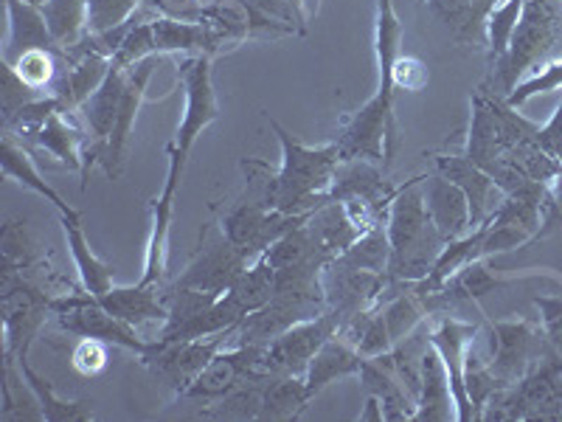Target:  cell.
<instances>
[{
    "label": "cell",
    "instance_id": "24",
    "mask_svg": "<svg viewBox=\"0 0 562 422\" xmlns=\"http://www.w3.org/2000/svg\"><path fill=\"white\" fill-rule=\"evenodd\" d=\"M65 234V245H68V254L77 265L79 281L90 296H104L113 288L115 268L110 263H104L102 256H97V251L90 248L88 237L82 231V214L79 218H59Z\"/></svg>",
    "mask_w": 562,
    "mask_h": 422
},
{
    "label": "cell",
    "instance_id": "20",
    "mask_svg": "<svg viewBox=\"0 0 562 422\" xmlns=\"http://www.w3.org/2000/svg\"><path fill=\"white\" fill-rule=\"evenodd\" d=\"M456 420V400L450 391L448 369L441 364L434 344L425 349L419 360V395L411 422H448Z\"/></svg>",
    "mask_w": 562,
    "mask_h": 422
},
{
    "label": "cell",
    "instance_id": "7",
    "mask_svg": "<svg viewBox=\"0 0 562 422\" xmlns=\"http://www.w3.org/2000/svg\"><path fill=\"white\" fill-rule=\"evenodd\" d=\"M160 57H149L144 63L127 68V88H124L122 108H119V115H115L113 133H110L108 141L97 144V141H88L85 147V169H82V192L88 186L90 169L102 167L108 178H119L124 169V155H127V144L133 138L135 119L140 113V104L147 99L149 79H153L155 68H158Z\"/></svg>",
    "mask_w": 562,
    "mask_h": 422
},
{
    "label": "cell",
    "instance_id": "14",
    "mask_svg": "<svg viewBox=\"0 0 562 422\" xmlns=\"http://www.w3.org/2000/svg\"><path fill=\"white\" fill-rule=\"evenodd\" d=\"M169 155V169L164 189L155 195L153 200V220H149V237L147 251H144V274H140V285L147 288H164L169 279V229H172V214H175V195H178L180 178H183L186 164L167 149Z\"/></svg>",
    "mask_w": 562,
    "mask_h": 422
},
{
    "label": "cell",
    "instance_id": "8",
    "mask_svg": "<svg viewBox=\"0 0 562 422\" xmlns=\"http://www.w3.org/2000/svg\"><path fill=\"white\" fill-rule=\"evenodd\" d=\"M211 59L214 57L209 54H186L178 65L186 104L178 133L167 149H172L183 164L192 155L194 141L203 135V130L220 119V102L214 93V82H211Z\"/></svg>",
    "mask_w": 562,
    "mask_h": 422
},
{
    "label": "cell",
    "instance_id": "34",
    "mask_svg": "<svg viewBox=\"0 0 562 422\" xmlns=\"http://www.w3.org/2000/svg\"><path fill=\"white\" fill-rule=\"evenodd\" d=\"M265 380H248V384L237 386L231 395L214 400L203 411V417H214V420H259Z\"/></svg>",
    "mask_w": 562,
    "mask_h": 422
},
{
    "label": "cell",
    "instance_id": "17",
    "mask_svg": "<svg viewBox=\"0 0 562 422\" xmlns=\"http://www.w3.org/2000/svg\"><path fill=\"white\" fill-rule=\"evenodd\" d=\"M434 164H436V173L445 175L448 180H453L461 192L467 195V203H470V218H473V229L475 225L484 223L492 211H495V206H498L495 200L504 198V192H501L498 186H495V180H492L490 175L479 167V164H473V160L467 158L464 153L461 155H436Z\"/></svg>",
    "mask_w": 562,
    "mask_h": 422
},
{
    "label": "cell",
    "instance_id": "26",
    "mask_svg": "<svg viewBox=\"0 0 562 422\" xmlns=\"http://www.w3.org/2000/svg\"><path fill=\"white\" fill-rule=\"evenodd\" d=\"M124 88H127V70L113 68V65H110V74L102 82V88H99L97 93H93V97L79 108L85 127H88L90 133V141L102 144V141L110 138L115 115H119V108H122Z\"/></svg>",
    "mask_w": 562,
    "mask_h": 422
},
{
    "label": "cell",
    "instance_id": "29",
    "mask_svg": "<svg viewBox=\"0 0 562 422\" xmlns=\"http://www.w3.org/2000/svg\"><path fill=\"white\" fill-rule=\"evenodd\" d=\"M520 279H512V276H501L486 265V259H475V263L464 265L453 279H448L445 285V296L450 299V304H459V301H481L490 293H501V290L518 285Z\"/></svg>",
    "mask_w": 562,
    "mask_h": 422
},
{
    "label": "cell",
    "instance_id": "21",
    "mask_svg": "<svg viewBox=\"0 0 562 422\" xmlns=\"http://www.w3.org/2000/svg\"><path fill=\"white\" fill-rule=\"evenodd\" d=\"M108 313L115 319L127 321L133 326L144 324H167L169 319V304H167V290L164 288H147V285H124V288H110L104 296H97Z\"/></svg>",
    "mask_w": 562,
    "mask_h": 422
},
{
    "label": "cell",
    "instance_id": "48",
    "mask_svg": "<svg viewBox=\"0 0 562 422\" xmlns=\"http://www.w3.org/2000/svg\"><path fill=\"white\" fill-rule=\"evenodd\" d=\"M293 7L299 9V14H301V18H304V0H293Z\"/></svg>",
    "mask_w": 562,
    "mask_h": 422
},
{
    "label": "cell",
    "instance_id": "37",
    "mask_svg": "<svg viewBox=\"0 0 562 422\" xmlns=\"http://www.w3.org/2000/svg\"><path fill=\"white\" fill-rule=\"evenodd\" d=\"M557 88H562V57L554 59V63H549L546 68H540L537 74H531L529 79H524V82H520L518 88L512 90L509 97H506V102H509L512 108L520 110L535 97H540V93H551V90Z\"/></svg>",
    "mask_w": 562,
    "mask_h": 422
},
{
    "label": "cell",
    "instance_id": "49",
    "mask_svg": "<svg viewBox=\"0 0 562 422\" xmlns=\"http://www.w3.org/2000/svg\"><path fill=\"white\" fill-rule=\"evenodd\" d=\"M29 3H34V7H48L52 0H29Z\"/></svg>",
    "mask_w": 562,
    "mask_h": 422
},
{
    "label": "cell",
    "instance_id": "11",
    "mask_svg": "<svg viewBox=\"0 0 562 422\" xmlns=\"http://www.w3.org/2000/svg\"><path fill=\"white\" fill-rule=\"evenodd\" d=\"M313 214V211H310ZM310 214H284V211L268 209V206L256 203V200L245 198L223 218V234L234 248L243 251L250 263L259 259L265 251L273 243H279L288 231L299 229L301 223H307Z\"/></svg>",
    "mask_w": 562,
    "mask_h": 422
},
{
    "label": "cell",
    "instance_id": "38",
    "mask_svg": "<svg viewBox=\"0 0 562 422\" xmlns=\"http://www.w3.org/2000/svg\"><path fill=\"white\" fill-rule=\"evenodd\" d=\"M40 97H48V93H40L32 85H26L18 77V70L9 63H3V90H0V99H3V122L12 119L20 108H26L29 102Z\"/></svg>",
    "mask_w": 562,
    "mask_h": 422
},
{
    "label": "cell",
    "instance_id": "2",
    "mask_svg": "<svg viewBox=\"0 0 562 422\" xmlns=\"http://www.w3.org/2000/svg\"><path fill=\"white\" fill-rule=\"evenodd\" d=\"M562 57V0H524L518 29L509 52L490 65V85L484 90L509 97L524 79Z\"/></svg>",
    "mask_w": 562,
    "mask_h": 422
},
{
    "label": "cell",
    "instance_id": "4",
    "mask_svg": "<svg viewBox=\"0 0 562 422\" xmlns=\"http://www.w3.org/2000/svg\"><path fill=\"white\" fill-rule=\"evenodd\" d=\"M481 420H562V352L537 358L518 384L492 397Z\"/></svg>",
    "mask_w": 562,
    "mask_h": 422
},
{
    "label": "cell",
    "instance_id": "19",
    "mask_svg": "<svg viewBox=\"0 0 562 422\" xmlns=\"http://www.w3.org/2000/svg\"><path fill=\"white\" fill-rule=\"evenodd\" d=\"M422 192H425V206H428L430 220H434V225L448 243L464 237L467 231L473 229L467 195L461 192L453 180H448L439 173L425 175L422 178Z\"/></svg>",
    "mask_w": 562,
    "mask_h": 422
},
{
    "label": "cell",
    "instance_id": "41",
    "mask_svg": "<svg viewBox=\"0 0 562 422\" xmlns=\"http://www.w3.org/2000/svg\"><path fill=\"white\" fill-rule=\"evenodd\" d=\"M537 310H540V321H543V333L554 346H562V296H535L531 299Z\"/></svg>",
    "mask_w": 562,
    "mask_h": 422
},
{
    "label": "cell",
    "instance_id": "35",
    "mask_svg": "<svg viewBox=\"0 0 562 422\" xmlns=\"http://www.w3.org/2000/svg\"><path fill=\"white\" fill-rule=\"evenodd\" d=\"M520 12H524V0H501L498 7L492 9L486 18V54H490V65L498 63L506 52H509L512 34L518 29Z\"/></svg>",
    "mask_w": 562,
    "mask_h": 422
},
{
    "label": "cell",
    "instance_id": "45",
    "mask_svg": "<svg viewBox=\"0 0 562 422\" xmlns=\"http://www.w3.org/2000/svg\"><path fill=\"white\" fill-rule=\"evenodd\" d=\"M430 12L441 20V23H448V26L456 29V34L467 26V20H470V0H428Z\"/></svg>",
    "mask_w": 562,
    "mask_h": 422
},
{
    "label": "cell",
    "instance_id": "13",
    "mask_svg": "<svg viewBox=\"0 0 562 422\" xmlns=\"http://www.w3.org/2000/svg\"><path fill=\"white\" fill-rule=\"evenodd\" d=\"M394 279L389 274H374V270L349 268V265L333 263L321 270V288H324L326 308L335 310L340 324H346L355 315L378 308L383 293H389Z\"/></svg>",
    "mask_w": 562,
    "mask_h": 422
},
{
    "label": "cell",
    "instance_id": "33",
    "mask_svg": "<svg viewBox=\"0 0 562 422\" xmlns=\"http://www.w3.org/2000/svg\"><path fill=\"white\" fill-rule=\"evenodd\" d=\"M43 12L63 48H74L88 34V0H52Z\"/></svg>",
    "mask_w": 562,
    "mask_h": 422
},
{
    "label": "cell",
    "instance_id": "15",
    "mask_svg": "<svg viewBox=\"0 0 562 422\" xmlns=\"http://www.w3.org/2000/svg\"><path fill=\"white\" fill-rule=\"evenodd\" d=\"M248 265V256L239 248H234V245L225 240V234L214 240L205 234L203 248L194 254L192 263L186 265V270L175 279V285H178V288H192L203 290V293L223 296L234 288V281L245 274Z\"/></svg>",
    "mask_w": 562,
    "mask_h": 422
},
{
    "label": "cell",
    "instance_id": "3",
    "mask_svg": "<svg viewBox=\"0 0 562 422\" xmlns=\"http://www.w3.org/2000/svg\"><path fill=\"white\" fill-rule=\"evenodd\" d=\"M422 178H411L396 189L389 206V218H385V234L391 243L389 276L394 281L425 279L448 245L428 214Z\"/></svg>",
    "mask_w": 562,
    "mask_h": 422
},
{
    "label": "cell",
    "instance_id": "40",
    "mask_svg": "<svg viewBox=\"0 0 562 422\" xmlns=\"http://www.w3.org/2000/svg\"><path fill=\"white\" fill-rule=\"evenodd\" d=\"M158 18L180 20V23H200L205 12L203 0H147Z\"/></svg>",
    "mask_w": 562,
    "mask_h": 422
},
{
    "label": "cell",
    "instance_id": "47",
    "mask_svg": "<svg viewBox=\"0 0 562 422\" xmlns=\"http://www.w3.org/2000/svg\"><path fill=\"white\" fill-rule=\"evenodd\" d=\"M358 420H360V422H383V420H385L383 400H380L378 395H366L363 409H360Z\"/></svg>",
    "mask_w": 562,
    "mask_h": 422
},
{
    "label": "cell",
    "instance_id": "12",
    "mask_svg": "<svg viewBox=\"0 0 562 422\" xmlns=\"http://www.w3.org/2000/svg\"><path fill=\"white\" fill-rule=\"evenodd\" d=\"M237 326L228 330V333L211 335V338H192V341H160L155 338L153 349L144 355V366L153 369L155 378L167 380V386H172L175 397L183 395L189 386L198 380L200 371L214 360L220 349L228 346V341L234 338Z\"/></svg>",
    "mask_w": 562,
    "mask_h": 422
},
{
    "label": "cell",
    "instance_id": "25",
    "mask_svg": "<svg viewBox=\"0 0 562 422\" xmlns=\"http://www.w3.org/2000/svg\"><path fill=\"white\" fill-rule=\"evenodd\" d=\"M26 141H32L34 147L54 155L65 169H74V173L82 175L88 135L82 133V127H77V124L70 122L68 113H54L52 119H48L37 133L29 135Z\"/></svg>",
    "mask_w": 562,
    "mask_h": 422
},
{
    "label": "cell",
    "instance_id": "16",
    "mask_svg": "<svg viewBox=\"0 0 562 422\" xmlns=\"http://www.w3.org/2000/svg\"><path fill=\"white\" fill-rule=\"evenodd\" d=\"M479 335V324H470V321L453 319V315H445L439 319V324L428 333L430 344L439 352L441 364L448 369L450 378V391H453L456 400V420L459 422H473L475 411L470 397H467L464 389V364H467V349Z\"/></svg>",
    "mask_w": 562,
    "mask_h": 422
},
{
    "label": "cell",
    "instance_id": "18",
    "mask_svg": "<svg viewBox=\"0 0 562 422\" xmlns=\"http://www.w3.org/2000/svg\"><path fill=\"white\" fill-rule=\"evenodd\" d=\"M9 12V37L3 45V63H18L26 52L34 48H52V52H68L54 37L43 7H34L29 0H7Z\"/></svg>",
    "mask_w": 562,
    "mask_h": 422
},
{
    "label": "cell",
    "instance_id": "28",
    "mask_svg": "<svg viewBox=\"0 0 562 422\" xmlns=\"http://www.w3.org/2000/svg\"><path fill=\"white\" fill-rule=\"evenodd\" d=\"M0 420L3 422H40L43 406L34 395L32 384L20 369L12 352L3 349V406H0Z\"/></svg>",
    "mask_w": 562,
    "mask_h": 422
},
{
    "label": "cell",
    "instance_id": "44",
    "mask_svg": "<svg viewBox=\"0 0 562 422\" xmlns=\"http://www.w3.org/2000/svg\"><path fill=\"white\" fill-rule=\"evenodd\" d=\"M501 0H470V20H467V26L461 29L456 37H459V43H481V40H486L484 34V26H486V18H490V12L495 7H498Z\"/></svg>",
    "mask_w": 562,
    "mask_h": 422
},
{
    "label": "cell",
    "instance_id": "9",
    "mask_svg": "<svg viewBox=\"0 0 562 422\" xmlns=\"http://www.w3.org/2000/svg\"><path fill=\"white\" fill-rule=\"evenodd\" d=\"M551 346L554 344L549 341V335L531 321H492L486 360H490V369L498 384L509 389L524 378L537 358H543Z\"/></svg>",
    "mask_w": 562,
    "mask_h": 422
},
{
    "label": "cell",
    "instance_id": "6",
    "mask_svg": "<svg viewBox=\"0 0 562 422\" xmlns=\"http://www.w3.org/2000/svg\"><path fill=\"white\" fill-rule=\"evenodd\" d=\"M43 281L32 276H0V313H3V349L14 358H29L45 319L52 313V299Z\"/></svg>",
    "mask_w": 562,
    "mask_h": 422
},
{
    "label": "cell",
    "instance_id": "1",
    "mask_svg": "<svg viewBox=\"0 0 562 422\" xmlns=\"http://www.w3.org/2000/svg\"><path fill=\"white\" fill-rule=\"evenodd\" d=\"M268 122L279 138L281 164L279 169H270L262 160H243L245 178H248V200L284 211V214H310L329 203V189L340 167L338 141L307 147L276 119H268Z\"/></svg>",
    "mask_w": 562,
    "mask_h": 422
},
{
    "label": "cell",
    "instance_id": "43",
    "mask_svg": "<svg viewBox=\"0 0 562 422\" xmlns=\"http://www.w3.org/2000/svg\"><path fill=\"white\" fill-rule=\"evenodd\" d=\"M428 85V68L416 57H403L394 63V88L396 90H422Z\"/></svg>",
    "mask_w": 562,
    "mask_h": 422
},
{
    "label": "cell",
    "instance_id": "46",
    "mask_svg": "<svg viewBox=\"0 0 562 422\" xmlns=\"http://www.w3.org/2000/svg\"><path fill=\"white\" fill-rule=\"evenodd\" d=\"M537 141H540V147L549 149L551 155L562 153V102L557 104L554 115H551L549 122L537 130Z\"/></svg>",
    "mask_w": 562,
    "mask_h": 422
},
{
    "label": "cell",
    "instance_id": "39",
    "mask_svg": "<svg viewBox=\"0 0 562 422\" xmlns=\"http://www.w3.org/2000/svg\"><path fill=\"white\" fill-rule=\"evenodd\" d=\"M108 346L110 344L99 338H82L70 352V364L82 378H97L108 369Z\"/></svg>",
    "mask_w": 562,
    "mask_h": 422
},
{
    "label": "cell",
    "instance_id": "5",
    "mask_svg": "<svg viewBox=\"0 0 562 422\" xmlns=\"http://www.w3.org/2000/svg\"><path fill=\"white\" fill-rule=\"evenodd\" d=\"M52 313L57 315L59 330H65L68 335H77V338H99L110 346H119V349L135 352L138 358H144L155 344V338L138 335V326L108 313L97 301V296H90L85 288L77 290V293L54 296Z\"/></svg>",
    "mask_w": 562,
    "mask_h": 422
},
{
    "label": "cell",
    "instance_id": "10",
    "mask_svg": "<svg viewBox=\"0 0 562 422\" xmlns=\"http://www.w3.org/2000/svg\"><path fill=\"white\" fill-rule=\"evenodd\" d=\"M340 330V319L335 310L326 308L324 313L304 319L299 324L288 326L284 333L270 338L262 349V375H304L315 352L333 338Z\"/></svg>",
    "mask_w": 562,
    "mask_h": 422
},
{
    "label": "cell",
    "instance_id": "50",
    "mask_svg": "<svg viewBox=\"0 0 562 422\" xmlns=\"http://www.w3.org/2000/svg\"><path fill=\"white\" fill-rule=\"evenodd\" d=\"M560 352H562V346H560Z\"/></svg>",
    "mask_w": 562,
    "mask_h": 422
},
{
    "label": "cell",
    "instance_id": "42",
    "mask_svg": "<svg viewBox=\"0 0 562 422\" xmlns=\"http://www.w3.org/2000/svg\"><path fill=\"white\" fill-rule=\"evenodd\" d=\"M243 3H250V7H256L262 14H268L270 20H279V23L295 29L299 34L307 32V29H304V18H301L299 9L293 7V0H243Z\"/></svg>",
    "mask_w": 562,
    "mask_h": 422
},
{
    "label": "cell",
    "instance_id": "27",
    "mask_svg": "<svg viewBox=\"0 0 562 422\" xmlns=\"http://www.w3.org/2000/svg\"><path fill=\"white\" fill-rule=\"evenodd\" d=\"M310 403H313V397H310L304 375H273V378L265 380L262 386V409H259V420H299V417L307 411Z\"/></svg>",
    "mask_w": 562,
    "mask_h": 422
},
{
    "label": "cell",
    "instance_id": "30",
    "mask_svg": "<svg viewBox=\"0 0 562 422\" xmlns=\"http://www.w3.org/2000/svg\"><path fill=\"white\" fill-rule=\"evenodd\" d=\"M26 380L32 384L34 395H37L40 406H43L45 422H90L93 420V409L90 403H82V400H65L54 391V386L40 375L37 369H32L29 358L18 360Z\"/></svg>",
    "mask_w": 562,
    "mask_h": 422
},
{
    "label": "cell",
    "instance_id": "23",
    "mask_svg": "<svg viewBox=\"0 0 562 422\" xmlns=\"http://www.w3.org/2000/svg\"><path fill=\"white\" fill-rule=\"evenodd\" d=\"M363 355L349 338H344L340 333H335L333 338L326 341L315 358L310 360L307 371H304V380H307L310 397H318L321 391L329 384H335L338 378H349V375H360V366H363Z\"/></svg>",
    "mask_w": 562,
    "mask_h": 422
},
{
    "label": "cell",
    "instance_id": "22",
    "mask_svg": "<svg viewBox=\"0 0 562 422\" xmlns=\"http://www.w3.org/2000/svg\"><path fill=\"white\" fill-rule=\"evenodd\" d=\"M0 160H3V178L18 180L23 189H32L34 195L48 200L59 211V218H79V211L70 203H65L63 195L40 175L29 149L23 147V141L14 138V133H3V141H0Z\"/></svg>",
    "mask_w": 562,
    "mask_h": 422
},
{
    "label": "cell",
    "instance_id": "32",
    "mask_svg": "<svg viewBox=\"0 0 562 422\" xmlns=\"http://www.w3.org/2000/svg\"><path fill=\"white\" fill-rule=\"evenodd\" d=\"M338 263L349 265V268L374 270V274H389L391 243H389V234H385L383 223L374 225V229H369V231H363V234H360V237L338 256Z\"/></svg>",
    "mask_w": 562,
    "mask_h": 422
},
{
    "label": "cell",
    "instance_id": "36",
    "mask_svg": "<svg viewBox=\"0 0 562 422\" xmlns=\"http://www.w3.org/2000/svg\"><path fill=\"white\" fill-rule=\"evenodd\" d=\"M147 0H88V34H102L124 26Z\"/></svg>",
    "mask_w": 562,
    "mask_h": 422
},
{
    "label": "cell",
    "instance_id": "31",
    "mask_svg": "<svg viewBox=\"0 0 562 422\" xmlns=\"http://www.w3.org/2000/svg\"><path fill=\"white\" fill-rule=\"evenodd\" d=\"M228 293L243 304V310L248 315L256 313V310L268 308L276 296V268L265 259V256H259V259H254V263L245 268V274L234 281V288H231Z\"/></svg>",
    "mask_w": 562,
    "mask_h": 422
}]
</instances>
